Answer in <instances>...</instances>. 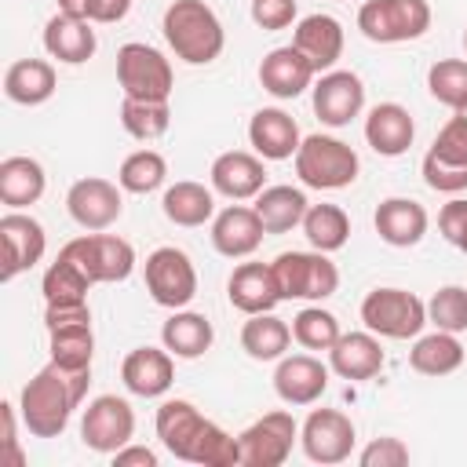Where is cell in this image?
<instances>
[{"mask_svg":"<svg viewBox=\"0 0 467 467\" xmlns=\"http://www.w3.org/2000/svg\"><path fill=\"white\" fill-rule=\"evenodd\" d=\"M215 332H212V321L204 314H193V310H175L164 325H161V343L175 354V358H201L208 347H212Z\"/></svg>","mask_w":467,"mask_h":467,"instance_id":"cell-34","label":"cell"},{"mask_svg":"<svg viewBox=\"0 0 467 467\" xmlns=\"http://www.w3.org/2000/svg\"><path fill=\"white\" fill-rule=\"evenodd\" d=\"M4 95L18 106H40L55 95V66L44 58H18L4 73Z\"/></svg>","mask_w":467,"mask_h":467,"instance_id":"cell-29","label":"cell"},{"mask_svg":"<svg viewBox=\"0 0 467 467\" xmlns=\"http://www.w3.org/2000/svg\"><path fill=\"white\" fill-rule=\"evenodd\" d=\"M420 171H423V182L438 193H463L467 190V164H449L431 150H427Z\"/></svg>","mask_w":467,"mask_h":467,"instance_id":"cell-44","label":"cell"},{"mask_svg":"<svg viewBox=\"0 0 467 467\" xmlns=\"http://www.w3.org/2000/svg\"><path fill=\"white\" fill-rule=\"evenodd\" d=\"M44 186H47V175H44L40 161L22 157V153L0 161V201L7 208L36 204L44 197Z\"/></svg>","mask_w":467,"mask_h":467,"instance_id":"cell-30","label":"cell"},{"mask_svg":"<svg viewBox=\"0 0 467 467\" xmlns=\"http://www.w3.org/2000/svg\"><path fill=\"white\" fill-rule=\"evenodd\" d=\"M62 255H69L91 277V285L124 281L135 270V248L124 237H113V234H102V230H91L84 237L66 241Z\"/></svg>","mask_w":467,"mask_h":467,"instance_id":"cell-9","label":"cell"},{"mask_svg":"<svg viewBox=\"0 0 467 467\" xmlns=\"http://www.w3.org/2000/svg\"><path fill=\"white\" fill-rule=\"evenodd\" d=\"M161 208H164L168 223H175V226H204L215 215V197H212L208 186L182 179V182L164 190Z\"/></svg>","mask_w":467,"mask_h":467,"instance_id":"cell-33","label":"cell"},{"mask_svg":"<svg viewBox=\"0 0 467 467\" xmlns=\"http://www.w3.org/2000/svg\"><path fill=\"white\" fill-rule=\"evenodd\" d=\"M0 241H4V274H0L4 281H15L22 270L36 266L47 248L44 226L18 208L0 215Z\"/></svg>","mask_w":467,"mask_h":467,"instance_id":"cell-15","label":"cell"},{"mask_svg":"<svg viewBox=\"0 0 467 467\" xmlns=\"http://www.w3.org/2000/svg\"><path fill=\"white\" fill-rule=\"evenodd\" d=\"M120 124L131 139L139 142H153L168 131L171 124V109L168 102H142V99H124L120 102Z\"/></svg>","mask_w":467,"mask_h":467,"instance_id":"cell-40","label":"cell"},{"mask_svg":"<svg viewBox=\"0 0 467 467\" xmlns=\"http://www.w3.org/2000/svg\"><path fill=\"white\" fill-rule=\"evenodd\" d=\"M358 29L372 44H405L431 29L427 0H365L358 11Z\"/></svg>","mask_w":467,"mask_h":467,"instance_id":"cell-7","label":"cell"},{"mask_svg":"<svg viewBox=\"0 0 467 467\" xmlns=\"http://www.w3.org/2000/svg\"><path fill=\"white\" fill-rule=\"evenodd\" d=\"M157 438L175 460L201 463V467H234L241 463V445L219 423L197 412L186 398H168L157 409Z\"/></svg>","mask_w":467,"mask_h":467,"instance_id":"cell-1","label":"cell"},{"mask_svg":"<svg viewBox=\"0 0 467 467\" xmlns=\"http://www.w3.org/2000/svg\"><path fill=\"white\" fill-rule=\"evenodd\" d=\"M409 365L423 376H449L463 365V343L456 339V332H431L420 336L409 350Z\"/></svg>","mask_w":467,"mask_h":467,"instance_id":"cell-36","label":"cell"},{"mask_svg":"<svg viewBox=\"0 0 467 467\" xmlns=\"http://www.w3.org/2000/svg\"><path fill=\"white\" fill-rule=\"evenodd\" d=\"M88 383H91V368L69 372V368H58L55 361H47L18 394V416H22L26 431L36 438H58L66 431L73 409L84 401Z\"/></svg>","mask_w":467,"mask_h":467,"instance_id":"cell-2","label":"cell"},{"mask_svg":"<svg viewBox=\"0 0 467 467\" xmlns=\"http://www.w3.org/2000/svg\"><path fill=\"white\" fill-rule=\"evenodd\" d=\"M248 142L252 150L263 157V161H288L296 157L299 150V124L277 109V106H266V109H255L252 120H248Z\"/></svg>","mask_w":467,"mask_h":467,"instance_id":"cell-22","label":"cell"},{"mask_svg":"<svg viewBox=\"0 0 467 467\" xmlns=\"http://www.w3.org/2000/svg\"><path fill=\"white\" fill-rule=\"evenodd\" d=\"M427 321L441 332H467V288L463 285H445L431 296L427 303Z\"/></svg>","mask_w":467,"mask_h":467,"instance_id":"cell-43","label":"cell"},{"mask_svg":"<svg viewBox=\"0 0 467 467\" xmlns=\"http://www.w3.org/2000/svg\"><path fill=\"white\" fill-rule=\"evenodd\" d=\"M274 277L281 288V299H310L321 303L336 296L339 288V270L328 259V252H281L274 263Z\"/></svg>","mask_w":467,"mask_h":467,"instance_id":"cell-5","label":"cell"},{"mask_svg":"<svg viewBox=\"0 0 467 467\" xmlns=\"http://www.w3.org/2000/svg\"><path fill=\"white\" fill-rule=\"evenodd\" d=\"M292 47L303 51V58L314 66V73H328L343 55V26L332 15H306L296 33Z\"/></svg>","mask_w":467,"mask_h":467,"instance_id":"cell-24","label":"cell"},{"mask_svg":"<svg viewBox=\"0 0 467 467\" xmlns=\"http://www.w3.org/2000/svg\"><path fill=\"white\" fill-rule=\"evenodd\" d=\"M328 368L343 379H372L383 368V347L376 332H347L328 350Z\"/></svg>","mask_w":467,"mask_h":467,"instance_id":"cell-27","label":"cell"},{"mask_svg":"<svg viewBox=\"0 0 467 467\" xmlns=\"http://www.w3.org/2000/svg\"><path fill=\"white\" fill-rule=\"evenodd\" d=\"M175 354L164 347H135L124 361H120V379L131 394L139 398H161L168 394V387L175 383Z\"/></svg>","mask_w":467,"mask_h":467,"instance_id":"cell-20","label":"cell"},{"mask_svg":"<svg viewBox=\"0 0 467 467\" xmlns=\"http://www.w3.org/2000/svg\"><path fill=\"white\" fill-rule=\"evenodd\" d=\"M88 288H91V277L62 252L44 270V281H40L44 303H88Z\"/></svg>","mask_w":467,"mask_h":467,"instance_id":"cell-38","label":"cell"},{"mask_svg":"<svg viewBox=\"0 0 467 467\" xmlns=\"http://www.w3.org/2000/svg\"><path fill=\"white\" fill-rule=\"evenodd\" d=\"M438 230L449 244H456L463 255H467V201H449L441 212H438Z\"/></svg>","mask_w":467,"mask_h":467,"instance_id":"cell-48","label":"cell"},{"mask_svg":"<svg viewBox=\"0 0 467 467\" xmlns=\"http://www.w3.org/2000/svg\"><path fill=\"white\" fill-rule=\"evenodd\" d=\"M91 4H95V0H58V11L69 15V18H84V22H91Z\"/></svg>","mask_w":467,"mask_h":467,"instance_id":"cell-52","label":"cell"},{"mask_svg":"<svg viewBox=\"0 0 467 467\" xmlns=\"http://www.w3.org/2000/svg\"><path fill=\"white\" fill-rule=\"evenodd\" d=\"M463 47H467V33H463Z\"/></svg>","mask_w":467,"mask_h":467,"instance_id":"cell-53","label":"cell"},{"mask_svg":"<svg viewBox=\"0 0 467 467\" xmlns=\"http://www.w3.org/2000/svg\"><path fill=\"white\" fill-rule=\"evenodd\" d=\"M252 22L266 33L288 29L296 22V0H252Z\"/></svg>","mask_w":467,"mask_h":467,"instance_id":"cell-47","label":"cell"},{"mask_svg":"<svg viewBox=\"0 0 467 467\" xmlns=\"http://www.w3.org/2000/svg\"><path fill=\"white\" fill-rule=\"evenodd\" d=\"M212 190L230 197V201H248L266 190V168L255 153L244 150H226L212 161Z\"/></svg>","mask_w":467,"mask_h":467,"instance_id":"cell-18","label":"cell"},{"mask_svg":"<svg viewBox=\"0 0 467 467\" xmlns=\"http://www.w3.org/2000/svg\"><path fill=\"white\" fill-rule=\"evenodd\" d=\"M266 230L255 208L248 204H230L212 219V248L226 259H244L263 244Z\"/></svg>","mask_w":467,"mask_h":467,"instance_id":"cell-19","label":"cell"},{"mask_svg":"<svg viewBox=\"0 0 467 467\" xmlns=\"http://www.w3.org/2000/svg\"><path fill=\"white\" fill-rule=\"evenodd\" d=\"M117 80L124 88V99H142V102H168L175 77H171V62L150 47V44H124L117 51Z\"/></svg>","mask_w":467,"mask_h":467,"instance_id":"cell-8","label":"cell"},{"mask_svg":"<svg viewBox=\"0 0 467 467\" xmlns=\"http://www.w3.org/2000/svg\"><path fill=\"white\" fill-rule=\"evenodd\" d=\"M412 135H416V124H412L409 109L398 102H379L365 117V142L379 157H401L412 146Z\"/></svg>","mask_w":467,"mask_h":467,"instance_id":"cell-26","label":"cell"},{"mask_svg":"<svg viewBox=\"0 0 467 467\" xmlns=\"http://www.w3.org/2000/svg\"><path fill=\"white\" fill-rule=\"evenodd\" d=\"M146 292L157 306L182 310L197 296V270L175 244H161L146 255Z\"/></svg>","mask_w":467,"mask_h":467,"instance_id":"cell-10","label":"cell"},{"mask_svg":"<svg viewBox=\"0 0 467 467\" xmlns=\"http://www.w3.org/2000/svg\"><path fill=\"white\" fill-rule=\"evenodd\" d=\"M131 0H95L91 4V22H120L128 15Z\"/></svg>","mask_w":467,"mask_h":467,"instance_id":"cell-51","label":"cell"},{"mask_svg":"<svg viewBox=\"0 0 467 467\" xmlns=\"http://www.w3.org/2000/svg\"><path fill=\"white\" fill-rule=\"evenodd\" d=\"M354 423L339 409H314L299 427V445L314 463H343L354 449Z\"/></svg>","mask_w":467,"mask_h":467,"instance_id":"cell-13","label":"cell"},{"mask_svg":"<svg viewBox=\"0 0 467 467\" xmlns=\"http://www.w3.org/2000/svg\"><path fill=\"white\" fill-rule=\"evenodd\" d=\"M314 66L303 58V51L288 47H274L263 62H259V84L263 91H270L274 99H296L314 84Z\"/></svg>","mask_w":467,"mask_h":467,"instance_id":"cell-25","label":"cell"},{"mask_svg":"<svg viewBox=\"0 0 467 467\" xmlns=\"http://www.w3.org/2000/svg\"><path fill=\"white\" fill-rule=\"evenodd\" d=\"M135 434V412L124 398L117 394H99L95 401H88L84 420H80V441L91 452H106L113 456L117 449H124Z\"/></svg>","mask_w":467,"mask_h":467,"instance_id":"cell-12","label":"cell"},{"mask_svg":"<svg viewBox=\"0 0 467 467\" xmlns=\"http://www.w3.org/2000/svg\"><path fill=\"white\" fill-rule=\"evenodd\" d=\"M299 226L306 234L310 248H317V252H339L350 237V219L339 204H310Z\"/></svg>","mask_w":467,"mask_h":467,"instance_id":"cell-37","label":"cell"},{"mask_svg":"<svg viewBox=\"0 0 467 467\" xmlns=\"http://www.w3.org/2000/svg\"><path fill=\"white\" fill-rule=\"evenodd\" d=\"M288 343H292V328L274 310L248 314V321L241 328V347H244L248 358H255V361H277V358H285Z\"/></svg>","mask_w":467,"mask_h":467,"instance_id":"cell-35","label":"cell"},{"mask_svg":"<svg viewBox=\"0 0 467 467\" xmlns=\"http://www.w3.org/2000/svg\"><path fill=\"white\" fill-rule=\"evenodd\" d=\"M296 438H299V423L292 420V412L274 409V412L259 416L255 423H248L237 434L241 467H281L292 456Z\"/></svg>","mask_w":467,"mask_h":467,"instance_id":"cell-11","label":"cell"},{"mask_svg":"<svg viewBox=\"0 0 467 467\" xmlns=\"http://www.w3.org/2000/svg\"><path fill=\"white\" fill-rule=\"evenodd\" d=\"M161 33H164L168 47L175 51V58H182L190 66L215 62L223 55V44H226L219 15L204 0H171L164 11Z\"/></svg>","mask_w":467,"mask_h":467,"instance_id":"cell-3","label":"cell"},{"mask_svg":"<svg viewBox=\"0 0 467 467\" xmlns=\"http://www.w3.org/2000/svg\"><path fill=\"white\" fill-rule=\"evenodd\" d=\"M113 467H157V452L146 445H124L113 452Z\"/></svg>","mask_w":467,"mask_h":467,"instance_id":"cell-49","label":"cell"},{"mask_svg":"<svg viewBox=\"0 0 467 467\" xmlns=\"http://www.w3.org/2000/svg\"><path fill=\"white\" fill-rule=\"evenodd\" d=\"M339 321L332 310L325 306H303L296 317H292V339L306 350H332V343L339 339Z\"/></svg>","mask_w":467,"mask_h":467,"instance_id":"cell-41","label":"cell"},{"mask_svg":"<svg viewBox=\"0 0 467 467\" xmlns=\"http://www.w3.org/2000/svg\"><path fill=\"white\" fill-rule=\"evenodd\" d=\"M358 153L336 135H306L296 150V175L310 190H343L358 179Z\"/></svg>","mask_w":467,"mask_h":467,"instance_id":"cell-4","label":"cell"},{"mask_svg":"<svg viewBox=\"0 0 467 467\" xmlns=\"http://www.w3.org/2000/svg\"><path fill=\"white\" fill-rule=\"evenodd\" d=\"M361 321L383 339H412L427 325V303L405 288H372L361 299Z\"/></svg>","mask_w":467,"mask_h":467,"instance_id":"cell-6","label":"cell"},{"mask_svg":"<svg viewBox=\"0 0 467 467\" xmlns=\"http://www.w3.org/2000/svg\"><path fill=\"white\" fill-rule=\"evenodd\" d=\"M372 223H376L379 241H387L390 248H412V244L423 241L431 219H427V208L420 201H412V197H387V201H379Z\"/></svg>","mask_w":467,"mask_h":467,"instance_id":"cell-23","label":"cell"},{"mask_svg":"<svg viewBox=\"0 0 467 467\" xmlns=\"http://www.w3.org/2000/svg\"><path fill=\"white\" fill-rule=\"evenodd\" d=\"M274 390L285 405H314L328 390V365L314 354H285L274 368Z\"/></svg>","mask_w":467,"mask_h":467,"instance_id":"cell-17","label":"cell"},{"mask_svg":"<svg viewBox=\"0 0 467 467\" xmlns=\"http://www.w3.org/2000/svg\"><path fill=\"white\" fill-rule=\"evenodd\" d=\"M47 339H51V361H55L58 368H69V372L91 368V358H95L91 317L55 325V328H47Z\"/></svg>","mask_w":467,"mask_h":467,"instance_id":"cell-32","label":"cell"},{"mask_svg":"<svg viewBox=\"0 0 467 467\" xmlns=\"http://www.w3.org/2000/svg\"><path fill=\"white\" fill-rule=\"evenodd\" d=\"M361 467H405L409 463V445L401 438H376L361 449Z\"/></svg>","mask_w":467,"mask_h":467,"instance_id":"cell-46","label":"cell"},{"mask_svg":"<svg viewBox=\"0 0 467 467\" xmlns=\"http://www.w3.org/2000/svg\"><path fill=\"white\" fill-rule=\"evenodd\" d=\"M95 47H99V40H95L91 22L69 18L62 11L55 18H47V26H44V51L51 58H58L66 66H80V62H88L95 55Z\"/></svg>","mask_w":467,"mask_h":467,"instance_id":"cell-28","label":"cell"},{"mask_svg":"<svg viewBox=\"0 0 467 467\" xmlns=\"http://www.w3.org/2000/svg\"><path fill=\"white\" fill-rule=\"evenodd\" d=\"M230 306L241 314H266L281 303V288L270 263H241L226 281Z\"/></svg>","mask_w":467,"mask_h":467,"instance_id":"cell-21","label":"cell"},{"mask_svg":"<svg viewBox=\"0 0 467 467\" xmlns=\"http://www.w3.org/2000/svg\"><path fill=\"white\" fill-rule=\"evenodd\" d=\"M252 208H255V215L263 219V230H266V234H288L292 226L303 223L310 201H306V193L296 190V186H266V190L255 197Z\"/></svg>","mask_w":467,"mask_h":467,"instance_id":"cell-31","label":"cell"},{"mask_svg":"<svg viewBox=\"0 0 467 467\" xmlns=\"http://www.w3.org/2000/svg\"><path fill=\"white\" fill-rule=\"evenodd\" d=\"M0 420H4V449H7V460H11L15 467H22V463H26V456H22L18 438H15V405H11V401H4V405H0Z\"/></svg>","mask_w":467,"mask_h":467,"instance_id":"cell-50","label":"cell"},{"mask_svg":"<svg viewBox=\"0 0 467 467\" xmlns=\"http://www.w3.org/2000/svg\"><path fill=\"white\" fill-rule=\"evenodd\" d=\"M431 153H438L449 164H467V109H452V117L438 131Z\"/></svg>","mask_w":467,"mask_h":467,"instance_id":"cell-45","label":"cell"},{"mask_svg":"<svg viewBox=\"0 0 467 467\" xmlns=\"http://www.w3.org/2000/svg\"><path fill=\"white\" fill-rule=\"evenodd\" d=\"M168 179V161L157 153V150H135L124 157L120 171H117V182L120 190L128 193H153L161 190Z\"/></svg>","mask_w":467,"mask_h":467,"instance_id":"cell-39","label":"cell"},{"mask_svg":"<svg viewBox=\"0 0 467 467\" xmlns=\"http://www.w3.org/2000/svg\"><path fill=\"white\" fill-rule=\"evenodd\" d=\"M427 88L441 106L463 109L467 106V58H438L427 69Z\"/></svg>","mask_w":467,"mask_h":467,"instance_id":"cell-42","label":"cell"},{"mask_svg":"<svg viewBox=\"0 0 467 467\" xmlns=\"http://www.w3.org/2000/svg\"><path fill=\"white\" fill-rule=\"evenodd\" d=\"M361 106H365V84L350 69H328L314 84V113L328 128L350 124L361 113Z\"/></svg>","mask_w":467,"mask_h":467,"instance_id":"cell-16","label":"cell"},{"mask_svg":"<svg viewBox=\"0 0 467 467\" xmlns=\"http://www.w3.org/2000/svg\"><path fill=\"white\" fill-rule=\"evenodd\" d=\"M120 182H109V179H77L66 193V208L73 215V223L80 230H109L120 212H124V201H120Z\"/></svg>","mask_w":467,"mask_h":467,"instance_id":"cell-14","label":"cell"}]
</instances>
